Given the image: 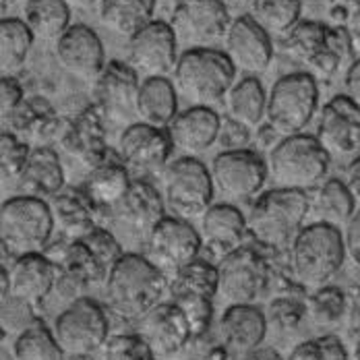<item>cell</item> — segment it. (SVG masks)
<instances>
[{
	"label": "cell",
	"mask_w": 360,
	"mask_h": 360,
	"mask_svg": "<svg viewBox=\"0 0 360 360\" xmlns=\"http://www.w3.org/2000/svg\"><path fill=\"white\" fill-rule=\"evenodd\" d=\"M311 216V197L304 191L269 188L261 193L247 216L249 236L265 251L282 252L292 247L307 217Z\"/></svg>",
	"instance_id": "cell-1"
},
{
	"label": "cell",
	"mask_w": 360,
	"mask_h": 360,
	"mask_svg": "<svg viewBox=\"0 0 360 360\" xmlns=\"http://www.w3.org/2000/svg\"><path fill=\"white\" fill-rule=\"evenodd\" d=\"M170 280L147 257L124 252L114 265L106 282L108 307L129 321H141L145 315L162 302Z\"/></svg>",
	"instance_id": "cell-2"
},
{
	"label": "cell",
	"mask_w": 360,
	"mask_h": 360,
	"mask_svg": "<svg viewBox=\"0 0 360 360\" xmlns=\"http://www.w3.org/2000/svg\"><path fill=\"white\" fill-rule=\"evenodd\" d=\"M236 72L224 50L193 46L180 54L174 85L193 106L214 108L226 100L230 87L236 83Z\"/></svg>",
	"instance_id": "cell-3"
},
{
	"label": "cell",
	"mask_w": 360,
	"mask_h": 360,
	"mask_svg": "<svg viewBox=\"0 0 360 360\" xmlns=\"http://www.w3.org/2000/svg\"><path fill=\"white\" fill-rule=\"evenodd\" d=\"M288 252L294 278L304 288L317 290L327 286L346 261L344 234L335 226L315 221L300 230Z\"/></svg>",
	"instance_id": "cell-4"
},
{
	"label": "cell",
	"mask_w": 360,
	"mask_h": 360,
	"mask_svg": "<svg viewBox=\"0 0 360 360\" xmlns=\"http://www.w3.org/2000/svg\"><path fill=\"white\" fill-rule=\"evenodd\" d=\"M331 155L315 135L284 137L269 151L267 170L274 186L292 191H313L327 179Z\"/></svg>",
	"instance_id": "cell-5"
},
{
	"label": "cell",
	"mask_w": 360,
	"mask_h": 360,
	"mask_svg": "<svg viewBox=\"0 0 360 360\" xmlns=\"http://www.w3.org/2000/svg\"><path fill=\"white\" fill-rule=\"evenodd\" d=\"M54 228V216L46 199L19 195L6 199L0 207L2 251L15 257L46 251Z\"/></svg>",
	"instance_id": "cell-6"
},
{
	"label": "cell",
	"mask_w": 360,
	"mask_h": 360,
	"mask_svg": "<svg viewBox=\"0 0 360 360\" xmlns=\"http://www.w3.org/2000/svg\"><path fill=\"white\" fill-rule=\"evenodd\" d=\"M319 108V85L315 75L304 71L282 75L267 94L269 122L282 137L300 135Z\"/></svg>",
	"instance_id": "cell-7"
},
{
	"label": "cell",
	"mask_w": 360,
	"mask_h": 360,
	"mask_svg": "<svg viewBox=\"0 0 360 360\" xmlns=\"http://www.w3.org/2000/svg\"><path fill=\"white\" fill-rule=\"evenodd\" d=\"M166 205L182 219L201 217L212 205L216 186L212 170L195 155H182L162 170Z\"/></svg>",
	"instance_id": "cell-8"
},
{
	"label": "cell",
	"mask_w": 360,
	"mask_h": 360,
	"mask_svg": "<svg viewBox=\"0 0 360 360\" xmlns=\"http://www.w3.org/2000/svg\"><path fill=\"white\" fill-rule=\"evenodd\" d=\"M263 247L243 245L228 252L217 265V296L232 304H252L271 284V261Z\"/></svg>",
	"instance_id": "cell-9"
},
{
	"label": "cell",
	"mask_w": 360,
	"mask_h": 360,
	"mask_svg": "<svg viewBox=\"0 0 360 360\" xmlns=\"http://www.w3.org/2000/svg\"><path fill=\"white\" fill-rule=\"evenodd\" d=\"M52 331L67 356H94L108 344V315L98 300L81 296L56 317Z\"/></svg>",
	"instance_id": "cell-10"
},
{
	"label": "cell",
	"mask_w": 360,
	"mask_h": 360,
	"mask_svg": "<svg viewBox=\"0 0 360 360\" xmlns=\"http://www.w3.org/2000/svg\"><path fill=\"white\" fill-rule=\"evenodd\" d=\"M210 170L217 195L234 205L257 199L269 179L267 162L252 149L221 151Z\"/></svg>",
	"instance_id": "cell-11"
},
{
	"label": "cell",
	"mask_w": 360,
	"mask_h": 360,
	"mask_svg": "<svg viewBox=\"0 0 360 360\" xmlns=\"http://www.w3.org/2000/svg\"><path fill=\"white\" fill-rule=\"evenodd\" d=\"M141 75L131 63L110 60L94 81V98L102 116L112 124H133L137 118V98L141 89Z\"/></svg>",
	"instance_id": "cell-12"
},
{
	"label": "cell",
	"mask_w": 360,
	"mask_h": 360,
	"mask_svg": "<svg viewBox=\"0 0 360 360\" xmlns=\"http://www.w3.org/2000/svg\"><path fill=\"white\" fill-rule=\"evenodd\" d=\"M203 247L201 232L193 228L188 219L166 216L147 236L149 261L164 274H176L195 259Z\"/></svg>",
	"instance_id": "cell-13"
},
{
	"label": "cell",
	"mask_w": 360,
	"mask_h": 360,
	"mask_svg": "<svg viewBox=\"0 0 360 360\" xmlns=\"http://www.w3.org/2000/svg\"><path fill=\"white\" fill-rule=\"evenodd\" d=\"M234 19L219 0H174L170 25L179 39L193 46H207L226 37Z\"/></svg>",
	"instance_id": "cell-14"
},
{
	"label": "cell",
	"mask_w": 360,
	"mask_h": 360,
	"mask_svg": "<svg viewBox=\"0 0 360 360\" xmlns=\"http://www.w3.org/2000/svg\"><path fill=\"white\" fill-rule=\"evenodd\" d=\"M179 36L168 21L153 19L129 39V63L145 77H168L179 63Z\"/></svg>",
	"instance_id": "cell-15"
},
{
	"label": "cell",
	"mask_w": 360,
	"mask_h": 360,
	"mask_svg": "<svg viewBox=\"0 0 360 360\" xmlns=\"http://www.w3.org/2000/svg\"><path fill=\"white\" fill-rule=\"evenodd\" d=\"M104 122L106 118L102 116V112L96 104H91L81 110L75 118L67 120L60 133L58 145L63 147V151L87 172L98 168L112 155Z\"/></svg>",
	"instance_id": "cell-16"
},
{
	"label": "cell",
	"mask_w": 360,
	"mask_h": 360,
	"mask_svg": "<svg viewBox=\"0 0 360 360\" xmlns=\"http://www.w3.org/2000/svg\"><path fill=\"white\" fill-rule=\"evenodd\" d=\"M46 257L56 265L58 282L56 290L65 298H81V292L87 286L96 284H106L108 276L89 251V247L79 238V240H67V243H56L52 249H46Z\"/></svg>",
	"instance_id": "cell-17"
},
{
	"label": "cell",
	"mask_w": 360,
	"mask_h": 360,
	"mask_svg": "<svg viewBox=\"0 0 360 360\" xmlns=\"http://www.w3.org/2000/svg\"><path fill=\"white\" fill-rule=\"evenodd\" d=\"M174 153L168 129H158L145 122L129 124L118 137V158L133 170L162 172Z\"/></svg>",
	"instance_id": "cell-18"
},
{
	"label": "cell",
	"mask_w": 360,
	"mask_h": 360,
	"mask_svg": "<svg viewBox=\"0 0 360 360\" xmlns=\"http://www.w3.org/2000/svg\"><path fill=\"white\" fill-rule=\"evenodd\" d=\"M224 52L228 54L236 71L245 75H261L271 65L274 44L271 36L251 15H240L232 21L224 37Z\"/></svg>",
	"instance_id": "cell-19"
},
{
	"label": "cell",
	"mask_w": 360,
	"mask_h": 360,
	"mask_svg": "<svg viewBox=\"0 0 360 360\" xmlns=\"http://www.w3.org/2000/svg\"><path fill=\"white\" fill-rule=\"evenodd\" d=\"M315 137L329 155H352L360 149V106L346 94L333 96L319 114Z\"/></svg>",
	"instance_id": "cell-20"
},
{
	"label": "cell",
	"mask_w": 360,
	"mask_h": 360,
	"mask_svg": "<svg viewBox=\"0 0 360 360\" xmlns=\"http://www.w3.org/2000/svg\"><path fill=\"white\" fill-rule=\"evenodd\" d=\"M54 54L65 71L83 81H96L108 65L100 36L83 23L71 25L54 41Z\"/></svg>",
	"instance_id": "cell-21"
},
{
	"label": "cell",
	"mask_w": 360,
	"mask_h": 360,
	"mask_svg": "<svg viewBox=\"0 0 360 360\" xmlns=\"http://www.w3.org/2000/svg\"><path fill=\"white\" fill-rule=\"evenodd\" d=\"M65 124L67 118H63L46 98L32 96L25 98V102L8 118L2 120V131L15 133L25 143L39 147V145H50L52 141L58 143Z\"/></svg>",
	"instance_id": "cell-22"
},
{
	"label": "cell",
	"mask_w": 360,
	"mask_h": 360,
	"mask_svg": "<svg viewBox=\"0 0 360 360\" xmlns=\"http://www.w3.org/2000/svg\"><path fill=\"white\" fill-rule=\"evenodd\" d=\"M139 335L149 344L158 359L180 352L193 342V331L184 313L170 300L155 304L139 321Z\"/></svg>",
	"instance_id": "cell-23"
},
{
	"label": "cell",
	"mask_w": 360,
	"mask_h": 360,
	"mask_svg": "<svg viewBox=\"0 0 360 360\" xmlns=\"http://www.w3.org/2000/svg\"><path fill=\"white\" fill-rule=\"evenodd\" d=\"M11 296L27 307H39L52 290H56L58 274L56 265L46 257V252H27L15 257L8 269Z\"/></svg>",
	"instance_id": "cell-24"
},
{
	"label": "cell",
	"mask_w": 360,
	"mask_h": 360,
	"mask_svg": "<svg viewBox=\"0 0 360 360\" xmlns=\"http://www.w3.org/2000/svg\"><path fill=\"white\" fill-rule=\"evenodd\" d=\"M221 116L210 106H191L176 114L168 127L174 149L182 155H199L217 143Z\"/></svg>",
	"instance_id": "cell-25"
},
{
	"label": "cell",
	"mask_w": 360,
	"mask_h": 360,
	"mask_svg": "<svg viewBox=\"0 0 360 360\" xmlns=\"http://www.w3.org/2000/svg\"><path fill=\"white\" fill-rule=\"evenodd\" d=\"M112 214L124 228H129V232L147 238L151 230L166 217V199L149 180L135 179L129 193L112 210Z\"/></svg>",
	"instance_id": "cell-26"
},
{
	"label": "cell",
	"mask_w": 360,
	"mask_h": 360,
	"mask_svg": "<svg viewBox=\"0 0 360 360\" xmlns=\"http://www.w3.org/2000/svg\"><path fill=\"white\" fill-rule=\"evenodd\" d=\"M267 317L255 304H232L219 319V342L232 356L240 359L261 348L267 333Z\"/></svg>",
	"instance_id": "cell-27"
},
{
	"label": "cell",
	"mask_w": 360,
	"mask_h": 360,
	"mask_svg": "<svg viewBox=\"0 0 360 360\" xmlns=\"http://www.w3.org/2000/svg\"><path fill=\"white\" fill-rule=\"evenodd\" d=\"M201 219V238L207 249L219 255V259L228 252L236 251L245 245V238L249 234L247 216L234 205V203H214Z\"/></svg>",
	"instance_id": "cell-28"
},
{
	"label": "cell",
	"mask_w": 360,
	"mask_h": 360,
	"mask_svg": "<svg viewBox=\"0 0 360 360\" xmlns=\"http://www.w3.org/2000/svg\"><path fill=\"white\" fill-rule=\"evenodd\" d=\"M50 210L54 216L56 228L63 232L67 240H79L87 236L96 226L98 205L89 199V195L81 188L60 191L50 201Z\"/></svg>",
	"instance_id": "cell-29"
},
{
	"label": "cell",
	"mask_w": 360,
	"mask_h": 360,
	"mask_svg": "<svg viewBox=\"0 0 360 360\" xmlns=\"http://www.w3.org/2000/svg\"><path fill=\"white\" fill-rule=\"evenodd\" d=\"M179 114V89L168 77H145L137 98V120L168 129Z\"/></svg>",
	"instance_id": "cell-30"
},
{
	"label": "cell",
	"mask_w": 360,
	"mask_h": 360,
	"mask_svg": "<svg viewBox=\"0 0 360 360\" xmlns=\"http://www.w3.org/2000/svg\"><path fill=\"white\" fill-rule=\"evenodd\" d=\"M133 184L129 166L120 158L110 155L98 168L89 170L83 182V191L98 205V210H114Z\"/></svg>",
	"instance_id": "cell-31"
},
{
	"label": "cell",
	"mask_w": 360,
	"mask_h": 360,
	"mask_svg": "<svg viewBox=\"0 0 360 360\" xmlns=\"http://www.w3.org/2000/svg\"><path fill=\"white\" fill-rule=\"evenodd\" d=\"M19 184L25 191V195L39 199L56 197L65 186V170L58 153L50 145L34 147Z\"/></svg>",
	"instance_id": "cell-32"
},
{
	"label": "cell",
	"mask_w": 360,
	"mask_h": 360,
	"mask_svg": "<svg viewBox=\"0 0 360 360\" xmlns=\"http://www.w3.org/2000/svg\"><path fill=\"white\" fill-rule=\"evenodd\" d=\"M224 104L226 116L255 131L267 116V91L257 75H245L230 87Z\"/></svg>",
	"instance_id": "cell-33"
},
{
	"label": "cell",
	"mask_w": 360,
	"mask_h": 360,
	"mask_svg": "<svg viewBox=\"0 0 360 360\" xmlns=\"http://www.w3.org/2000/svg\"><path fill=\"white\" fill-rule=\"evenodd\" d=\"M356 205L359 203L350 186L342 179H327L315 188V197H311V214L317 217V221L335 226L340 230H344L354 217Z\"/></svg>",
	"instance_id": "cell-34"
},
{
	"label": "cell",
	"mask_w": 360,
	"mask_h": 360,
	"mask_svg": "<svg viewBox=\"0 0 360 360\" xmlns=\"http://www.w3.org/2000/svg\"><path fill=\"white\" fill-rule=\"evenodd\" d=\"M155 4L158 0H102L100 21L112 34L131 39L153 21Z\"/></svg>",
	"instance_id": "cell-35"
},
{
	"label": "cell",
	"mask_w": 360,
	"mask_h": 360,
	"mask_svg": "<svg viewBox=\"0 0 360 360\" xmlns=\"http://www.w3.org/2000/svg\"><path fill=\"white\" fill-rule=\"evenodd\" d=\"M23 21L41 41H56L71 27V6L67 0H25Z\"/></svg>",
	"instance_id": "cell-36"
},
{
	"label": "cell",
	"mask_w": 360,
	"mask_h": 360,
	"mask_svg": "<svg viewBox=\"0 0 360 360\" xmlns=\"http://www.w3.org/2000/svg\"><path fill=\"white\" fill-rule=\"evenodd\" d=\"M34 34L23 19L2 17L0 21V72L17 75L23 69L30 50L34 46Z\"/></svg>",
	"instance_id": "cell-37"
},
{
	"label": "cell",
	"mask_w": 360,
	"mask_h": 360,
	"mask_svg": "<svg viewBox=\"0 0 360 360\" xmlns=\"http://www.w3.org/2000/svg\"><path fill=\"white\" fill-rule=\"evenodd\" d=\"M249 15L269 36H288L300 23L302 0H255Z\"/></svg>",
	"instance_id": "cell-38"
},
{
	"label": "cell",
	"mask_w": 360,
	"mask_h": 360,
	"mask_svg": "<svg viewBox=\"0 0 360 360\" xmlns=\"http://www.w3.org/2000/svg\"><path fill=\"white\" fill-rule=\"evenodd\" d=\"M65 356L54 331L41 321H34L23 329L13 344V360H65Z\"/></svg>",
	"instance_id": "cell-39"
},
{
	"label": "cell",
	"mask_w": 360,
	"mask_h": 360,
	"mask_svg": "<svg viewBox=\"0 0 360 360\" xmlns=\"http://www.w3.org/2000/svg\"><path fill=\"white\" fill-rule=\"evenodd\" d=\"M217 282L219 278L216 265L203 259H195L172 276L170 294H199L214 300L217 296Z\"/></svg>",
	"instance_id": "cell-40"
},
{
	"label": "cell",
	"mask_w": 360,
	"mask_h": 360,
	"mask_svg": "<svg viewBox=\"0 0 360 360\" xmlns=\"http://www.w3.org/2000/svg\"><path fill=\"white\" fill-rule=\"evenodd\" d=\"M309 317L319 327H335L348 315V294L335 286H321L307 296Z\"/></svg>",
	"instance_id": "cell-41"
},
{
	"label": "cell",
	"mask_w": 360,
	"mask_h": 360,
	"mask_svg": "<svg viewBox=\"0 0 360 360\" xmlns=\"http://www.w3.org/2000/svg\"><path fill=\"white\" fill-rule=\"evenodd\" d=\"M329 27L323 21H300L288 36H286V46L288 50L298 56L300 60H304L307 65L317 58L329 41Z\"/></svg>",
	"instance_id": "cell-42"
},
{
	"label": "cell",
	"mask_w": 360,
	"mask_h": 360,
	"mask_svg": "<svg viewBox=\"0 0 360 360\" xmlns=\"http://www.w3.org/2000/svg\"><path fill=\"white\" fill-rule=\"evenodd\" d=\"M267 323L280 333L296 331L304 317H309V304L304 294H278L267 309Z\"/></svg>",
	"instance_id": "cell-43"
},
{
	"label": "cell",
	"mask_w": 360,
	"mask_h": 360,
	"mask_svg": "<svg viewBox=\"0 0 360 360\" xmlns=\"http://www.w3.org/2000/svg\"><path fill=\"white\" fill-rule=\"evenodd\" d=\"M32 145L15 133H0V176L2 182H19L32 155Z\"/></svg>",
	"instance_id": "cell-44"
},
{
	"label": "cell",
	"mask_w": 360,
	"mask_h": 360,
	"mask_svg": "<svg viewBox=\"0 0 360 360\" xmlns=\"http://www.w3.org/2000/svg\"><path fill=\"white\" fill-rule=\"evenodd\" d=\"M172 302L184 313L186 321L191 325L193 340L207 335L212 319H214V300L199 296V294H174Z\"/></svg>",
	"instance_id": "cell-45"
},
{
	"label": "cell",
	"mask_w": 360,
	"mask_h": 360,
	"mask_svg": "<svg viewBox=\"0 0 360 360\" xmlns=\"http://www.w3.org/2000/svg\"><path fill=\"white\" fill-rule=\"evenodd\" d=\"M158 356L139 333H122L110 338L104 346V360H155Z\"/></svg>",
	"instance_id": "cell-46"
},
{
	"label": "cell",
	"mask_w": 360,
	"mask_h": 360,
	"mask_svg": "<svg viewBox=\"0 0 360 360\" xmlns=\"http://www.w3.org/2000/svg\"><path fill=\"white\" fill-rule=\"evenodd\" d=\"M81 240L89 247V251L94 252V257L98 259V263L102 265V269L106 271V276H110V271L114 269V265L124 255L120 243L116 240V236L110 230H106V228H94Z\"/></svg>",
	"instance_id": "cell-47"
},
{
	"label": "cell",
	"mask_w": 360,
	"mask_h": 360,
	"mask_svg": "<svg viewBox=\"0 0 360 360\" xmlns=\"http://www.w3.org/2000/svg\"><path fill=\"white\" fill-rule=\"evenodd\" d=\"M252 141L251 129L245 124L232 120L230 116H221V127H219V137L217 145L224 147V151H236V149H249Z\"/></svg>",
	"instance_id": "cell-48"
},
{
	"label": "cell",
	"mask_w": 360,
	"mask_h": 360,
	"mask_svg": "<svg viewBox=\"0 0 360 360\" xmlns=\"http://www.w3.org/2000/svg\"><path fill=\"white\" fill-rule=\"evenodd\" d=\"M23 102H25V91H23V85L17 81V77L2 75L0 77V114H2V120L8 118Z\"/></svg>",
	"instance_id": "cell-49"
},
{
	"label": "cell",
	"mask_w": 360,
	"mask_h": 360,
	"mask_svg": "<svg viewBox=\"0 0 360 360\" xmlns=\"http://www.w3.org/2000/svg\"><path fill=\"white\" fill-rule=\"evenodd\" d=\"M342 234H344L346 259H350V263L360 269V212H356L354 217L346 224Z\"/></svg>",
	"instance_id": "cell-50"
},
{
	"label": "cell",
	"mask_w": 360,
	"mask_h": 360,
	"mask_svg": "<svg viewBox=\"0 0 360 360\" xmlns=\"http://www.w3.org/2000/svg\"><path fill=\"white\" fill-rule=\"evenodd\" d=\"M319 342V348H321V360H350L346 348H344V342L333 335V333H327L317 338Z\"/></svg>",
	"instance_id": "cell-51"
},
{
	"label": "cell",
	"mask_w": 360,
	"mask_h": 360,
	"mask_svg": "<svg viewBox=\"0 0 360 360\" xmlns=\"http://www.w3.org/2000/svg\"><path fill=\"white\" fill-rule=\"evenodd\" d=\"M255 145L259 147V151H271L276 145L280 143L284 137L269 124V122H263L259 129H255Z\"/></svg>",
	"instance_id": "cell-52"
},
{
	"label": "cell",
	"mask_w": 360,
	"mask_h": 360,
	"mask_svg": "<svg viewBox=\"0 0 360 360\" xmlns=\"http://www.w3.org/2000/svg\"><path fill=\"white\" fill-rule=\"evenodd\" d=\"M344 89H346V96L352 98L360 106V58H354V63L346 69Z\"/></svg>",
	"instance_id": "cell-53"
},
{
	"label": "cell",
	"mask_w": 360,
	"mask_h": 360,
	"mask_svg": "<svg viewBox=\"0 0 360 360\" xmlns=\"http://www.w3.org/2000/svg\"><path fill=\"white\" fill-rule=\"evenodd\" d=\"M348 329L352 335L360 338V286L348 292Z\"/></svg>",
	"instance_id": "cell-54"
},
{
	"label": "cell",
	"mask_w": 360,
	"mask_h": 360,
	"mask_svg": "<svg viewBox=\"0 0 360 360\" xmlns=\"http://www.w3.org/2000/svg\"><path fill=\"white\" fill-rule=\"evenodd\" d=\"M286 360H321V348L317 340H304L292 348Z\"/></svg>",
	"instance_id": "cell-55"
},
{
	"label": "cell",
	"mask_w": 360,
	"mask_h": 360,
	"mask_svg": "<svg viewBox=\"0 0 360 360\" xmlns=\"http://www.w3.org/2000/svg\"><path fill=\"white\" fill-rule=\"evenodd\" d=\"M346 184L350 186L356 203L360 205V158H354L350 166L346 168Z\"/></svg>",
	"instance_id": "cell-56"
},
{
	"label": "cell",
	"mask_w": 360,
	"mask_h": 360,
	"mask_svg": "<svg viewBox=\"0 0 360 360\" xmlns=\"http://www.w3.org/2000/svg\"><path fill=\"white\" fill-rule=\"evenodd\" d=\"M238 360H286L282 359L276 350H271V348H257V350H252L249 354H245V356H240Z\"/></svg>",
	"instance_id": "cell-57"
},
{
	"label": "cell",
	"mask_w": 360,
	"mask_h": 360,
	"mask_svg": "<svg viewBox=\"0 0 360 360\" xmlns=\"http://www.w3.org/2000/svg\"><path fill=\"white\" fill-rule=\"evenodd\" d=\"M348 32L352 36V41H354V48H360V8L352 11L350 19H348Z\"/></svg>",
	"instance_id": "cell-58"
},
{
	"label": "cell",
	"mask_w": 360,
	"mask_h": 360,
	"mask_svg": "<svg viewBox=\"0 0 360 360\" xmlns=\"http://www.w3.org/2000/svg\"><path fill=\"white\" fill-rule=\"evenodd\" d=\"M228 11H240V8H251L255 0H219Z\"/></svg>",
	"instance_id": "cell-59"
},
{
	"label": "cell",
	"mask_w": 360,
	"mask_h": 360,
	"mask_svg": "<svg viewBox=\"0 0 360 360\" xmlns=\"http://www.w3.org/2000/svg\"><path fill=\"white\" fill-rule=\"evenodd\" d=\"M67 2H69L71 8H89V6H94L98 0H67Z\"/></svg>",
	"instance_id": "cell-60"
},
{
	"label": "cell",
	"mask_w": 360,
	"mask_h": 360,
	"mask_svg": "<svg viewBox=\"0 0 360 360\" xmlns=\"http://www.w3.org/2000/svg\"><path fill=\"white\" fill-rule=\"evenodd\" d=\"M323 4H327V6H335V4H340L342 0H321Z\"/></svg>",
	"instance_id": "cell-61"
},
{
	"label": "cell",
	"mask_w": 360,
	"mask_h": 360,
	"mask_svg": "<svg viewBox=\"0 0 360 360\" xmlns=\"http://www.w3.org/2000/svg\"><path fill=\"white\" fill-rule=\"evenodd\" d=\"M354 360H360V340L359 344H356V348H354Z\"/></svg>",
	"instance_id": "cell-62"
},
{
	"label": "cell",
	"mask_w": 360,
	"mask_h": 360,
	"mask_svg": "<svg viewBox=\"0 0 360 360\" xmlns=\"http://www.w3.org/2000/svg\"><path fill=\"white\" fill-rule=\"evenodd\" d=\"M8 2H11V0H2V15H4V17H6V6H8Z\"/></svg>",
	"instance_id": "cell-63"
},
{
	"label": "cell",
	"mask_w": 360,
	"mask_h": 360,
	"mask_svg": "<svg viewBox=\"0 0 360 360\" xmlns=\"http://www.w3.org/2000/svg\"><path fill=\"white\" fill-rule=\"evenodd\" d=\"M71 360H94V356H69Z\"/></svg>",
	"instance_id": "cell-64"
}]
</instances>
